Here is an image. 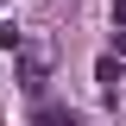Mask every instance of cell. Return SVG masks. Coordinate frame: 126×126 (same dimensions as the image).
Wrapping results in <instances>:
<instances>
[{"mask_svg":"<svg viewBox=\"0 0 126 126\" xmlns=\"http://www.w3.org/2000/svg\"><path fill=\"white\" fill-rule=\"evenodd\" d=\"M32 126H82L76 113L63 107V101H38V113H32Z\"/></svg>","mask_w":126,"mask_h":126,"instance_id":"6da1fadb","label":"cell"},{"mask_svg":"<svg viewBox=\"0 0 126 126\" xmlns=\"http://www.w3.org/2000/svg\"><path fill=\"white\" fill-rule=\"evenodd\" d=\"M94 82H101V88H107V94L120 88V57H101V63H94Z\"/></svg>","mask_w":126,"mask_h":126,"instance_id":"7a4b0ae2","label":"cell"},{"mask_svg":"<svg viewBox=\"0 0 126 126\" xmlns=\"http://www.w3.org/2000/svg\"><path fill=\"white\" fill-rule=\"evenodd\" d=\"M113 25H120V32H126V0H113Z\"/></svg>","mask_w":126,"mask_h":126,"instance_id":"3957f363","label":"cell"}]
</instances>
